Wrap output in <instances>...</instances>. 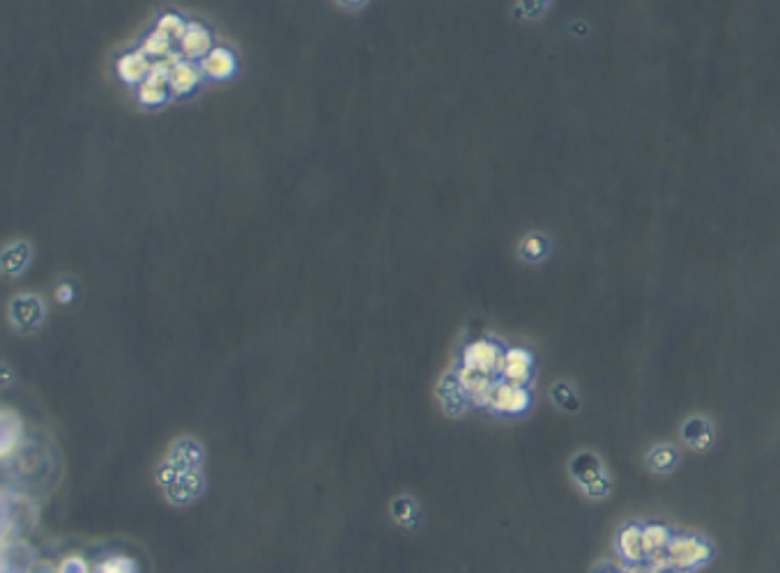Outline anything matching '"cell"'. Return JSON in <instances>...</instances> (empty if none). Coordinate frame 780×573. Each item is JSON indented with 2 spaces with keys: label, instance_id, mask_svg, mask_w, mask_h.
<instances>
[{
  "label": "cell",
  "instance_id": "6da1fadb",
  "mask_svg": "<svg viewBox=\"0 0 780 573\" xmlns=\"http://www.w3.org/2000/svg\"><path fill=\"white\" fill-rule=\"evenodd\" d=\"M713 550L704 539H700L695 534H672V541L668 546V562L672 564V569H686V571H695L700 567H704L707 562L711 560Z\"/></svg>",
  "mask_w": 780,
  "mask_h": 573
},
{
  "label": "cell",
  "instance_id": "7a4b0ae2",
  "mask_svg": "<svg viewBox=\"0 0 780 573\" xmlns=\"http://www.w3.org/2000/svg\"><path fill=\"white\" fill-rule=\"evenodd\" d=\"M502 350L497 348V343L479 339L472 341L465 346L463 350V367H470L475 371H481V373L488 376H497L499 362H502Z\"/></svg>",
  "mask_w": 780,
  "mask_h": 573
},
{
  "label": "cell",
  "instance_id": "3957f363",
  "mask_svg": "<svg viewBox=\"0 0 780 573\" xmlns=\"http://www.w3.org/2000/svg\"><path fill=\"white\" fill-rule=\"evenodd\" d=\"M10 320L12 325L24 334L37 332L42 320H44V304L35 295H19L10 304Z\"/></svg>",
  "mask_w": 780,
  "mask_h": 573
},
{
  "label": "cell",
  "instance_id": "277c9868",
  "mask_svg": "<svg viewBox=\"0 0 780 573\" xmlns=\"http://www.w3.org/2000/svg\"><path fill=\"white\" fill-rule=\"evenodd\" d=\"M532 367H534V357L527 353L525 348H509L504 350L502 362H499L497 376L502 378L504 382L525 387L532 378Z\"/></svg>",
  "mask_w": 780,
  "mask_h": 573
},
{
  "label": "cell",
  "instance_id": "5b68a950",
  "mask_svg": "<svg viewBox=\"0 0 780 573\" xmlns=\"http://www.w3.org/2000/svg\"><path fill=\"white\" fill-rule=\"evenodd\" d=\"M456 380H458V385H461L465 398H470L475 405L490 407L493 389H495V380H493V376L481 373V371H475L470 367H461V371L456 373Z\"/></svg>",
  "mask_w": 780,
  "mask_h": 573
},
{
  "label": "cell",
  "instance_id": "8992f818",
  "mask_svg": "<svg viewBox=\"0 0 780 573\" xmlns=\"http://www.w3.org/2000/svg\"><path fill=\"white\" fill-rule=\"evenodd\" d=\"M490 407L504 414H520L529 407V391L525 387L499 380L495 382V389H493Z\"/></svg>",
  "mask_w": 780,
  "mask_h": 573
},
{
  "label": "cell",
  "instance_id": "52a82bcc",
  "mask_svg": "<svg viewBox=\"0 0 780 573\" xmlns=\"http://www.w3.org/2000/svg\"><path fill=\"white\" fill-rule=\"evenodd\" d=\"M617 553L624 564H647L645 543H642V525L628 522L617 534Z\"/></svg>",
  "mask_w": 780,
  "mask_h": 573
},
{
  "label": "cell",
  "instance_id": "ba28073f",
  "mask_svg": "<svg viewBox=\"0 0 780 573\" xmlns=\"http://www.w3.org/2000/svg\"><path fill=\"white\" fill-rule=\"evenodd\" d=\"M180 51L187 60H203L212 51V35L205 26L189 24L180 42Z\"/></svg>",
  "mask_w": 780,
  "mask_h": 573
},
{
  "label": "cell",
  "instance_id": "9c48e42d",
  "mask_svg": "<svg viewBox=\"0 0 780 573\" xmlns=\"http://www.w3.org/2000/svg\"><path fill=\"white\" fill-rule=\"evenodd\" d=\"M235 69H238V60H235V55L228 49H212L210 55H205L200 60V71L210 78H217V81L231 78Z\"/></svg>",
  "mask_w": 780,
  "mask_h": 573
},
{
  "label": "cell",
  "instance_id": "30bf717a",
  "mask_svg": "<svg viewBox=\"0 0 780 573\" xmlns=\"http://www.w3.org/2000/svg\"><path fill=\"white\" fill-rule=\"evenodd\" d=\"M116 67H118V76L123 78L125 83L136 85V83H143L150 76L152 62L148 60V55L143 51H134V53L123 55Z\"/></svg>",
  "mask_w": 780,
  "mask_h": 573
},
{
  "label": "cell",
  "instance_id": "8fae6325",
  "mask_svg": "<svg viewBox=\"0 0 780 573\" xmlns=\"http://www.w3.org/2000/svg\"><path fill=\"white\" fill-rule=\"evenodd\" d=\"M571 475L576 477V482L587 491L590 486H594L601 479H605L603 475V465L594 454L585 451V454H578L574 461H571Z\"/></svg>",
  "mask_w": 780,
  "mask_h": 573
},
{
  "label": "cell",
  "instance_id": "7c38bea8",
  "mask_svg": "<svg viewBox=\"0 0 780 573\" xmlns=\"http://www.w3.org/2000/svg\"><path fill=\"white\" fill-rule=\"evenodd\" d=\"M672 541V532L661 522H647L642 525V543H645V555L647 562L658 560L668 553V546Z\"/></svg>",
  "mask_w": 780,
  "mask_h": 573
},
{
  "label": "cell",
  "instance_id": "4fadbf2b",
  "mask_svg": "<svg viewBox=\"0 0 780 573\" xmlns=\"http://www.w3.org/2000/svg\"><path fill=\"white\" fill-rule=\"evenodd\" d=\"M200 81V67H196L191 60H175L170 67L168 85L175 95H187L198 85Z\"/></svg>",
  "mask_w": 780,
  "mask_h": 573
},
{
  "label": "cell",
  "instance_id": "5bb4252c",
  "mask_svg": "<svg viewBox=\"0 0 780 573\" xmlns=\"http://www.w3.org/2000/svg\"><path fill=\"white\" fill-rule=\"evenodd\" d=\"M28 261H30V247L26 242H14L3 254V272L10 276H17L26 270Z\"/></svg>",
  "mask_w": 780,
  "mask_h": 573
},
{
  "label": "cell",
  "instance_id": "9a60e30c",
  "mask_svg": "<svg viewBox=\"0 0 780 573\" xmlns=\"http://www.w3.org/2000/svg\"><path fill=\"white\" fill-rule=\"evenodd\" d=\"M684 438H686V442H689L693 449L702 451V449H707V447L711 445L713 431H711V426L707 424V419L695 417V419H691V421H686V424H684Z\"/></svg>",
  "mask_w": 780,
  "mask_h": 573
},
{
  "label": "cell",
  "instance_id": "2e32d148",
  "mask_svg": "<svg viewBox=\"0 0 780 573\" xmlns=\"http://www.w3.org/2000/svg\"><path fill=\"white\" fill-rule=\"evenodd\" d=\"M170 44H173V42H170L166 35H161V33H157V30H152L145 37V42H143V46H141V51L148 55V58H157V60H168L170 58Z\"/></svg>",
  "mask_w": 780,
  "mask_h": 573
},
{
  "label": "cell",
  "instance_id": "e0dca14e",
  "mask_svg": "<svg viewBox=\"0 0 780 573\" xmlns=\"http://www.w3.org/2000/svg\"><path fill=\"white\" fill-rule=\"evenodd\" d=\"M187 26L189 24H184V21L177 17V14H163L154 30L161 33V35H166L170 42H182L184 33H187Z\"/></svg>",
  "mask_w": 780,
  "mask_h": 573
},
{
  "label": "cell",
  "instance_id": "ac0fdd59",
  "mask_svg": "<svg viewBox=\"0 0 780 573\" xmlns=\"http://www.w3.org/2000/svg\"><path fill=\"white\" fill-rule=\"evenodd\" d=\"M649 468L654 472H670L677 465V451L672 447H656L651 454L647 456Z\"/></svg>",
  "mask_w": 780,
  "mask_h": 573
},
{
  "label": "cell",
  "instance_id": "d6986e66",
  "mask_svg": "<svg viewBox=\"0 0 780 573\" xmlns=\"http://www.w3.org/2000/svg\"><path fill=\"white\" fill-rule=\"evenodd\" d=\"M163 99H166V88H163V85H157L152 81H143L139 85V102L141 104L157 106V104H163Z\"/></svg>",
  "mask_w": 780,
  "mask_h": 573
},
{
  "label": "cell",
  "instance_id": "ffe728a7",
  "mask_svg": "<svg viewBox=\"0 0 780 573\" xmlns=\"http://www.w3.org/2000/svg\"><path fill=\"white\" fill-rule=\"evenodd\" d=\"M522 256L529 258V261H536L546 254V242H543L539 235H529V238L522 240Z\"/></svg>",
  "mask_w": 780,
  "mask_h": 573
},
{
  "label": "cell",
  "instance_id": "44dd1931",
  "mask_svg": "<svg viewBox=\"0 0 780 573\" xmlns=\"http://www.w3.org/2000/svg\"><path fill=\"white\" fill-rule=\"evenodd\" d=\"M608 491H610V482H608V479H601V482H596L594 486L587 488V495L590 497H603V495H608Z\"/></svg>",
  "mask_w": 780,
  "mask_h": 573
},
{
  "label": "cell",
  "instance_id": "7402d4cb",
  "mask_svg": "<svg viewBox=\"0 0 780 573\" xmlns=\"http://www.w3.org/2000/svg\"><path fill=\"white\" fill-rule=\"evenodd\" d=\"M612 573H649L647 564H621L619 569H614Z\"/></svg>",
  "mask_w": 780,
  "mask_h": 573
},
{
  "label": "cell",
  "instance_id": "603a6c76",
  "mask_svg": "<svg viewBox=\"0 0 780 573\" xmlns=\"http://www.w3.org/2000/svg\"><path fill=\"white\" fill-rule=\"evenodd\" d=\"M55 297H58V302H69L71 299V285H60L58 288V292H55Z\"/></svg>",
  "mask_w": 780,
  "mask_h": 573
},
{
  "label": "cell",
  "instance_id": "cb8c5ba5",
  "mask_svg": "<svg viewBox=\"0 0 780 573\" xmlns=\"http://www.w3.org/2000/svg\"><path fill=\"white\" fill-rule=\"evenodd\" d=\"M668 573H693V571H686V569H670Z\"/></svg>",
  "mask_w": 780,
  "mask_h": 573
}]
</instances>
